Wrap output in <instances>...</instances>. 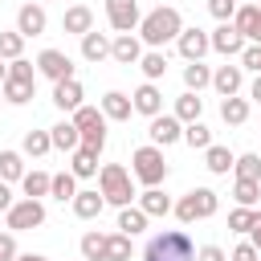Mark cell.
Here are the masks:
<instances>
[{
    "label": "cell",
    "instance_id": "6da1fadb",
    "mask_svg": "<svg viewBox=\"0 0 261 261\" xmlns=\"http://www.w3.org/2000/svg\"><path fill=\"white\" fill-rule=\"evenodd\" d=\"M179 29H184V16H179V8H171V4H159V8H151V12L139 20V37H143V45H151V49H163L167 41H175Z\"/></svg>",
    "mask_w": 261,
    "mask_h": 261
},
{
    "label": "cell",
    "instance_id": "7a4b0ae2",
    "mask_svg": "<svg viewBox=\"0 0 261 261\" xmlns=\"http://www.w3.org/2000/svg\"><path fill=\"white\" fill-rule=\"evenodd\" d=\"M143 261H196V245L184 228H163L147 241Z\"/></svg>",
    "mask_w": 261,
    "mask_h": 261
},
{
    "label": "cell",
    "instance_id": "3957f363",
    "mask_svg": "<svg viewBox=\"0 0 261 261\" xmlns=\"http://www.w3.org/2000/svg\"><path fill=\"white\" fill-rule=\"evenodd\" d=\"M130 175L143 184V188H159L163 179H167V163H163V147H155V143H147V147H139L135 155H130Z\"/></svg>",
    "mask_w": 261,
    "mask_h": 261
},
{
    "label": "cell",
    "instance_id": "277c9868",
    "mask_svg": "<svg viewBox=\"0 0 261 261\" xmlns=\"http://www.w3.org/2000/svg\"><path fill=\"white\" fill-rule=\"evenodd\" d=\"M98 192L106 196V204H114V208H126V204L135 200L130 171H126L122 163H106V167L98 171Z\"/></svg>",
    "mask_w": 261,
    "mask_h": 261
},
{
    "label": "cell",
    "instance_id": "5b68a950",
    "mask_svg": "<svg viewBox=\"0 0 261 261\" xmlns=\"http://www.w3.org/2000/svg\"><path fill=\"white\" fill-rule=\"evenodd\" d=\"M216 208H220V196L212 192V188H192L179 204H171V212L184 220V224H196V220H208V216H216Z\"/></svg>",
    "mask_w": 261,
    "mask_h": 261
},
{
    "label": "cell",
    "instance_id": "8992f818",
    "mask_svg": "<svg viewBox=\"0 0 261 261\" xmlns=\"http://www.w3.org/2000/svg\"><path fill=\"white\" fill-rule=\"evenodd\" d=\"M4 216H8V232H29V228H41V224H45V204L24 196V200H16Z\"/></svg>",
    "mask_w": 261,
    "mask_h": 261
},
{
    "label": "cell",
    "instance_id": "52a82bcc",
    "mask_svg": "<svg viewBox=\"0 0 261 261\" xmlns=\"http://www.w3.org/2000/svg\"><path fill=\"white\" fill-rule=\"evenodd\" d=\"M37 73L49 77V82H65V77H73V61L61 49H41L37 53Z\"/></svg>",
    "mask_w": 261,
    "mask_h": 261
},
{
    "label": "cell",
    "instance_id": "ba28073f",
    "mask_svg": "<svg viewBox=\"0 0 261 261\" xmlns=\"http://www.w3.org/2000/svg\"><path fill=\"white\" fill-rule=\"evenodd\" d=\"M106 20H110V29L114 33H130V29H139V0H106Z\"/></svg>",
    "mask_w": 261,
    "mask_h": 261
},
{
    "label": "cell",
    "instance_id": "9c48e42d",
    "mask_svg": "<svg viewBox=\"0 0 261 261\" xmlns=\"http://www.w3.org/2000/svg\"><path fill=\"white\" fill-rule=\"evenodd\" d=\"M147 135H151V143H155V147H171V143H179V139H184V122H179L175 114H163V110H159V114L151 118Z\"/></svg>",
    "mask_w": 261,
    "mask_h": 261
},
{
    "label": "cell",
    "instance_id": "30bf717a",
    "mask_svg": "<svg viewBox=\"0 0 261 261\" xmlns=\"http://www.w3.org/2000/svg\"><path fill=\"white\" fill-rule=\"evenodd\" d=\"M208 45H212L216 53H224V57H237V53L245 49V37L237 33V24H232V20H220V24L208 33Z\"/></svg>",
    "mask_w": 261,
    "mask_h": 261
},
{
    "label": "cell",
    "instance_id": "8fae6325",
    "mask_svg": "<svg viewBox=\"0 0 261 261\" xmlns=\"http://www.w3.org/2000/svg\"><path fill=\"white\" fill-rule=\"evenodd\" d=\"M175 49H179L184 61H204V53H208L212 45H208V33H204V29H179Z\"/></svg>",
    "mask_w": 261,
    "mask_h": 261
},
{
    "label": "cell",
    "instance_id": "7c38bea8",
    "mask_svg": "<svg viewBox=\"0 0 261 261\" xmlns=\"http://www.w3.org/2000/svg\"><path fill=\"white\" fill-rule=\"evenodd\" d=\"M49 29V16H45V4H24L16 12V33L20 37H41Z\"/></svg>",
    "mask_w": 261,
    "mask_h": 261
},
{
    "label": "cell",
    "instance_id": "4fadbf2b",
    "mask_svg": "<svg viewBox=\"0 0 261 261\" xmlns=\"http://www.w3.org/2000/svg\"><path fill=\"white\" fill-rule=\"evenodd\" d=\"M110 57H114L118 65H139V57H143V41H139L135 33H118V37L110 41Z\"/></svg>",
    "mask_w": 261,
    "mask_h": 261
},
{
    "label": "cell",
    "instance_id": "5bb4252c",
    "mask_svg": "<svg viewBox=\"0 0 261 261\" xmlns=\"http://www.w3.org/2000/svg\"><path fill=\"white\" fill-rule=\"evenodd\" d=\"M82 98H86V90H82V82L77 77H65V82H53V106L57 110H77L82 106Z\"/></svg>",
    "mask_w": 261,
    "mask_h": 261
},
{
    "label": "cell",
    "instance_id": "9a60e30c",
    "mask_svg": "<svg viewBox=\"0 0 261 261\" xmlns=\"http://www.w3.org/2000/svg\"><path fill=\"white\" fill-rule=\"evenodd\" d=\"M130 106H135V114L155 118V114L163 110V94H159V86H155V82H143V86L130 94Z\"/></svg>",
    "mask_w": 261,
    "mask_h": 261
},
{
    "label": "cell",
    "instance_id": "2e32d148",
    "mask_svg": "<svg viewBox=\"0 0 261 261\" xmlns=\"http://www.w3.org/2000/svg\"><path fill=\"white\" fill-rule=\"evenodd\" d=\"M102 114H106L110 122H126V118L135 114L130 94H122V90H106V94H102Z\"/></svg>",
    "mask_w": 261,
    "mask_h": 261
},
{
    "label": "cell",
    "instance_id": "e0dca14e",
    "mask_svg": "<svg viewBox=\"0 0 261 261\" xmlns=\"http://www.w3.org/2000/svg\"><path fill=\"white\" fill-rule=\"evenodd\" d=\"M82 57L86 61H106L110 57V37L106 33H98V29H90V33H82Z\"/></svg>",
    "mask_w": 261,
    "mask_h": 261
},
{
    "label": "cell",
    "instance_id": "ac0fdd59",
    "mask_svg": "<svg viewBox=\"0 0 261 261\" xmlns=\"http://www.w3.org/2000/svg\"><path fill=\"white\" fill-rule=\"evenodd\" d=\"M241 82H245V69H241V65H220V69L212 73V86H216V94H220V98L241 94Z\"/></svg>",
    "mask_w": 261,
    "mask_h": 261
},
{
    "label": "cell",
    "instance_id": "d6986e66",
    "mask_svg": "<svg viewBox=\"0 0 261 261\" xmlns=\"http://www.w3.org/2000/svg\"><path fill=\"white\" fill-rule=\"evenodd\" d=\"M69 204H73V216H77V220H94V216H102L106 196H102V192H77Z\"/></svg>",
    "mask_w": 261,
    "mask_h": 261
},
{
    "label": "cell",
    "instance_id": "ffe728a7",
    "mask_svg": "<svg viewBox=\"0 0 261 261\" xmlns=\"http://www.w3.org/2000/svg\"><path fill=\"white\" fill-rule=\"evenodd\" d=\"M61 29H65V33H73V37H82V33H90V29H94V12H90L86 4H73V8H65Z\"/></svg>",
    "mask_w": 261,
    "mask_h": 261
},
{
    "label": "cell",
    "instance_id": "44dd1931",
    "mask_svg": "<svg viewBox=\"0 0 261 261\" xmlns=\"http://www.w3.org/2000/svg\"><path fill=\"white\" fill-rule=\"evenodd\" d=\"M232 159H237V155H232L228 147H220V143H208V147H204V167H208L212 175H228V171H232Z\"/></svg>",
    "mask_w": 261,
    "mask_h": 261
},
{
    "label": "cell",
    "instance_id": "7402d4cb",
    "mask_svg": "<svg viewBox=\"0 0 261 261\" xmlns=\"http://www.w3.org/2000/svg\"><path fill=\"white\" fill-rule=\"evenodd\" d=\"M0 94H4V102H12V106H24V102H33L37 86H33V82H16V77H4V82H0Z\"/></svg>",
    "mask_w": 261,
    "mask_h": 261
},
{
    "label": "cell",
    "instance_id": "603a6c76",
    "mask_svg": "<svg viewBox=\"0 0 261 261\" xmlns=\"http://www.w3.org/2000/svg\"><path fill=\"white\" fill-rule=\"evenodd\" d=\"M69 122H73L82 135H86V130H106V114H102L98 106H86V102L73 110V118H69Z\"/></svg>",
    "mask_w": 261,
    "mask_h": 261
},
{
    "label": "cell",
    "instance_id": "cb8c5ba5",
    "mask_svg": "<svg viewBox=\"0 0 261 261\" xmlns=\"http://www.w3.org/2000/svg\"><path fill=\"white\" fill-rule=\"evenodd\" d=\"M49 139H53L57 151H77V147H82V130H77L73 122H57V126H49Z\"/></svg>",
    "mask_w": 261,
    "mask_h": 261
},
{
    "label": "cell",
    "instance_id": "d4e9b609",
    "mask_svg": "<svg viewBox=\"0 0 261 261\" xmlns=\"http://www.w3.org/2000/svg\"><path fill=\"white\" fill-rule=\"evenodd\" d=\"M69 171H73L77 179H90V175H98V155H94L90 147H77V151H69Z\"/></svg>",
    "mask_w": 261,
    "mask_h": 261
},
{
    "label": "cell",
    "instance_id": "484cf974",
    "mask_svg": "<svg viewBox=\"0 0 261 261\" xmlns=\"http://www.w3.org/2000/svg\"><path fill=\"white\" fill-rule=\"evenodd\" d=\"M139 208H143L147 216H167V212H171V196H167L163 188H147V192L139 196Z\"/></svg>",
    "mask_w": 261,
    "mask_h": 261
},
{
    "label": "cell",
    "instance_id": "4316f807",
    "mask_svg": "<svg viewBox=\"0 0 261 261\" xmlns=\"http://www.w3.org/2000/svg\"><path fill=\"white\" fill-rule=\"evenodd\" d=\"M147 212L143 208H135V204H126V208H118V232H126V237H139L143 228H147Z\"/></svg>",
    "mask_w": 261,
    "mask_h": 261
},
{
    "label": "cell",
    "instance_id": "83f0119b",
    "mask_svg": "<svg viewBox=\"0 0 261 261\" xmlns=\"http://www.w3.org/2000/svg\"><path fill=\"white\" fill-rule=\"evenodd\" d=\"M200 114H204V98L192 94V90H184V94L175 98V118H179V122H196Z\"/></svg>",
    "mask_w": 261,
    "mask_h": 261
},
{
    "label": "cell",
    "instance_id": "f1b7e54d",
    "mask_svg": "<svg viewBox=\"0 0 261 261\" xmlns=\"http://www.w3.org/2000/svg\"><path fill=\"white\" fill-rule=\"evenodd\" d=\"M49 196L61 200V204L73 200V196H77V175H73V171H57V175H49Z\"/></svg>",
    "mask_w": 261,
    "mask_h": 261
},
{
    "label": "cell",
    "instance_id": "f546056e",
    "mask_svg": "<svg viewBox=\"0 0 261 261\" xmlns=\"http://www.w3.org/2000/svg\"><path fill=\"white\" fill-rule=\"evenodd\" d=\"M184 86H188L192 94H200L204 86H212V69H208L204 61H188V65H184Z\"/></svg>",
    "mask_w": 261,
    "mask_h": 261
},
{
    "label": "cell",
    "instance_id": "4dcf8cb0",
    "mask_svg": "<svg viewBox=\"0 0 261 261\" xmlns=\"http://www.w3.org/2000/svg\"><path fill=\"white\" fill-rule=\"evenodd\" d=\"M220 118H224L228 126H241V122L249 118V102H245V98H237V94H228V98L220 102Z\"/></svg>",
    "mask_w": 261,
    "mask_h": 261
},
{
    "label": "cell",
    "instance_id": "1f68e13d",
    "mask_svg": "<svg viewBox=\"0 0 261 261\" xmlns=\"http://www.w3.org/2000/svg\"><path fill=\"white\" fill-rule=\"evenodd\" d=\"M49 151H53L49 130H29L24 143H20V155H33V159H41V155H49Z\"/></svg>",
    "mask_w": 261,
    "mask_h": 261
},
{
    "label": "cell",
    "instance_id": "d6a6232c",
    "mask_svg": "<svg viewBox=\"0 0 261 261\" xmlns=\"http://www.w3.org/2000/svg\"><path fill=\"white\" fill-rule=\"evenodd\" d=\"M102 261H130V237L126 232H110L106 249H102Z\"/></svg>",
    "mask_w": 261,
    "mask_h": 261
},
{
    "label": "cell",
    "instance_id": "836d02e7",
    "mask_svg": "<svg viewBox=\"0 0 261 261\" xmlns=\"http://www.w3.org/2000/svg\"><path fill=\"white\" fill-rule=\"evenodd\" d=\"M139 69H143V77H147V82H159V77L167 73V57H163L159 49H151V53H143V57H139Z\"/></svg>",
    "mask_w": 261,
    "mask_h": 261
},
{
    "label": "cell",
    "instance_id": "e575fe53",
    "mask_svg": "<svg viewBox=\"0 0 261 261\" xmlns=\"http://www.w3.org/2000/svg\"><path fill=\"white\" fill-rule=\"evenodd\" d=\"M20 188H24V196H29V200H41V196H49V175L33 167V171H24V175H20Z\"/></svg>",
    "mask_w": 261,
    "mask_h": 261
},
{
    "label": "cell",
    "instance_id": "d590c367",
    "mask_svg": "<svg viewBox=\"0 0 261 261\" xmlns=\"http://www.w3.org/2000/svg\"><path fill=\"white\" fill-rule=\"evenodd\" d=\"M232 171H237V179H261V155H253V151L237 155L232 159Z\"/></svg>",
    "mask_w": 261,
    "mask_h": 261
},
{
    "label": "cell",
    "instance_id": "8d00e7d4",
    "mask_svg": "<svg viewBox=\"0 0 261 261\" xmlns=\"http://www.w3.org/2000/svg\"><path fill=\"white\" fill-rule=\"evenodd\" d=\"M24 175V155L20 151H0V179H20Z\"/></svg>",
    "mask_w": 261,
    "mask_h": 261
},
{
    "label": "cell",
    "instance_id": "74e56055",
    "mask_svg": "<svg viewBox=\"0 0 261 261\" xmlns=\"http://www.w3.org/2000/svg\"><path fill=\"white\" fill-rule=\"evenodd\" d=\"M184 143H188V147H196V151H204V147L212 143V130H208L200 118H196V122H184Z\"/></svg>",
    "mask_w": 261,
    "mask_h": 261
},
{
    "label": "cell",
    "instance_id": "f35d334b",
    "mask_svg": "<svg viewBox=\"0 0 261 261\" xmlns=\"http://www.w3.org/2000/svg\"><path fill=\"white\" fill-rule=\"evenodd\" d=\"M20 53H24V37H20L16 29L0 33V57H4V61H16Z\"/></svg>",
    "mask_w": 261,
    "mask_h": 261
},
{
    "label": "cell",
    "instance_id": "ab89813d",
    "mask_svg": "<svg viewBox=\"0 0 261 261\" xmlns=\"http://www.w3.org/2000/svg\"><path fill=\"white\" fill-rule=\"evenodd\" d=\"M232 196H237V204H245V208H253V204H257V196H261V179H237V188H232Z\"/></svg>",
    "mask_w": 261,
    "mask_h": 261
},
{
    "label": "cell",
    "instance_id": "60d3db41",
    "mask_svg": "<svg viewBox=\"0 0 261 261\" xmlns=\"http://www.w3.org/2000/svg\"><path fill=\"white\" fill-rule=\"evenodd\" d=\"M257 4H237V12H232V24H237V33L241 37H249V29H253V20H257Z\"/></svg>",
    "mask_w": 261,
    "mask_h": 261
},
{
    "label": "cell",
    "instance_id": "b9f144b4",
    "mask_svg": "<svg viewBox=\"0 0 261 261\" xmlns=\"http://www.w3.org/2000/svg\"><path fill=\"white\" fill-rule=\"evenodd\" d=\"M253 216H257V208L237 204V208L228 212V228H232V232H249V228H253Z\"/></svg>",
    "mask_w": 261,
    "mask_h": 261
},
{
    "label": "cell",
    "instance_id": "7bdbcfd3",
    "mask_svg": "<svg viewBox=\"0 0 261 261\" xmlns=\"http://www.w3.org/2000/svg\"><path fill=\"white\" fill-rule=\"evenodd\" d=\"M102 249H106L102 232H86L82 237V261H102Z\"/></svg>",
    "mask_w": 261,
    "mask_h": 261
},
{
    "label": "cell",
    "instance_id": "ee69618b",
    "mask_svg": "<svg viewBox=\"0 0 261 261\" xmlns=\"http://www.w3.org/2000/svg\"><path fill=\"white\" fill-rule=\"evenodd\" d=\"M8 77H16V82H33V86H37V65L24 61V57H16V61H8Z\"/></svg>",
    "mask_w": 261,
    "mask_h": 261
},
{
    "label": "cell",
    "instance_id": "f6af8a7d",
    "mask_svg": "<svg viewBox=\"0 0 261 261\" xmlns=\"http://www.w3.org/2000/svg\"><path fill=\"white\" fill-rule=\"evenodd\" d=\"M237 57H241V69H253V73H261V45H257V41H249V45H245Z\"/></svg>",
    "mask_w": 261,
    "mask_h": 261
},
{
    "label": "cell",
    "instance_id": "bcb514c9",
    "mask_svg": "<svg viewBox=\"0 0 261 261\" xmlns=\"http://www.w3.org/2000/svg\"><path fill=\"white\" fill-rule=\"evenodd\" d=\"M208 12H212L216 20H232V12H237V0H208Z\"/></svg>",
    "mask_w": 261,
    "mask_h": 261
},
{
    "label": "cell",
    "instance_id": "7dc6e473",
    "mask_svg": "<svg viewBox=\"0 0 261 261\" xmlns=\"http://www.w3.org/2000/svg\"><path fill=\"white\" fill-rule=\"evenodd\" d=\"M0 261H16V232H0Z\"/></svg>",
    "mask_w": 261,
    "mask_h": 261
},
{
    "label": "cell",
    "instance_id": "c3c4849f",
    "mask_svg": "<svg viewBox=\"0 0 261 261\" xmlns=\"http://www.w3.org/2000/svg\"><path fill=\"white\" fill-rule=\"evenodd\" d=\"M257 257H261V253L253 249V241H241V245L228 253V261H257Z\"/></svg>",
    "mask_w": 261,
    "mask_h": 261
},
{
    "label": "cell",
    "instance_id": "681fc988",
    "mask_svg": "<svg viewBox=\"0 0 261 261\" xmlns=\"http://www.w3.org/2000/svg\"><path fill=\"white\" fill-rule=\"evenodd\" d=\"M196 261H228V253L220 245H204V249H196Z\"/></svg>",
    "mask_w": 261,
    "mask_h": 261
},
{
    "label": "cell",
    "instance_id": "f907efd6",
    "mask_svg": "<svg viewBox=\"0 0 261 261\" xmlns=\"http://www.w3.org/2000/svg\"><path fill=\"white\" fill-rule=\"evenodd\" d=\"M12 204H16V200H12V188H8L4 179H0V212H8Z\"/></svg>",
    "mask_w": 261,
    "mask_h": 261
},
{
    "label": "cell",
    "instance_id": "816d5d0a",
    "mask_svg": "<svg viewBox=\"0 0 261 261\" xmlns=\"http://www.w3.org/2000/svg\"><path fill=\"white\" fill-rule=\"evenodd\" d=\"M249 241H253V249L261 253V212L253 216V228H249Z\"/></svg>",
    "mask_w": 261,
    "mask_h": 261
},
{
    "label": "cell",
    "instance_id": "f5cc1de1",
    "mask_svg": "<svg viewBox=\"0 0 261 261\" xmlns=\"http://www.w3.org/2000/svg\"><path fill=\"white\" fill-rule=\"evenodd\" d=\"M245 41H257V45H261V12H257V20H253V29H249Z\"/></svg>",
    "mask_w": 261,
    "mask_h": 261
},
{
    "label": "cell",
    "instance_id": "db71d44e",
    "mask_svg": "<svg viewBox=\"0 0 261 261\" xmlns=\"http://www.w3.org/2000/svg\"><path fill=\"white\" fill-rule=\"evenodd\" d=\"M249 98H253V102H261V73L253 77V86H249Z\"/></svg>",
    "mask_w": 261,
    "mask_h": 261
},
{
    "label": "cell",
    "instance_id": "11a10c76",
    "mask_svg": "<svg viewBox=\"0 0 261 261\" xmlns=\"http://www.w3.org/2000/svg\"><path fill=\"white\" fill-rule=\"evenodd\" d=\"M16 261H49V257H41V253H16Z\"/></svg>",
    "mask_w": 261,
    "mask_h": 261
},
{
    "label": "cell",
    "instance_id": "9f6ffc18",
    "mask_svg": "<svg viewBox=\"0 0 261 261\" xmlns=\"http://www.w3.org/2000/svg\"><path fill=\"white\" fill-rule=\"evenodd\" d=\"M4 77H8V61L0 57V82H4Z\"/></svg>",
    "mask_w": 261,
    "mask_h": 261
},
{
    "label": "cell",
    "instance_id": "6f0895ef",
    "mask_svg": "<svg viewBox=\"0 0 261 261\" xmlns=\"http://www.w3.org/2000/svg\"><path fill=\"white\" fill-rule=\"evenodd\" d=\"M37 4H45V0H37Z\"/></svg>",
    "mask_w": 261,
    "mask_h": 261
},
{
    "label": "cell",
    "instance_id": "680465c9",
    "mask_svg": "<svg viewBox=\"0 0 261 261\" xmlns=\"http://www.w3.org/2000/svg\"><path fill=\"white\" fill-rule=\"evenodd\" d=\"M257 8H261V0H257Z\"/></svg>",
    "mask_w": 261,
    "mask_h": 261
},
{
    "label": "cell",
    "instance_id": "91938a15",
    "mask_svg": "<svg viewBox=\"0 0 261 261\" xmlns=\"http://www.w3.org/2000/svg\"><path fill=\"white\" fill-rule=\"evenodd\" d=\"M0 102H4V94H0Z\"/></svg>",
    "mask_w": 261,
    "mask_h": 261
},
{
    "label": "cell",
    "instance_id": "94428289",
    "mask_svg": "<svg viewBox=\"0 0 261 261\" xmlns=\"http://www.w3.org/2000/svg\"><path fill=\"white\" fill-rule=\"evenodd\" d=\"M237 4H241V0H237Z\"/></svg>",
    "mask_w": 261,
    "mask_h": 261
},
{
    "label": "cell",
    "instance_id": "6125c7cd",
    "mask_svg": "<svg viewBox=\"0 0 261 261\" xmlns=\"http://www.w3.org/2000/svg\"><path fill=\"white\" fill-rule=\"evenodd\" d=\"M257 261H261V257H257Z\"/></svg>",
    "mask_w": 261,
    "mask_h": 261
}]
</instances>
